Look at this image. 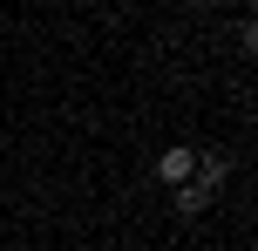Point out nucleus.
Instances as JSON below:
<instances>
[{
    "label": "nucleus",
    "instance_id": "f257e3e1",
    "mask_svg": "<svg viewBox=\"0 0 258 251\" xmlns=\"http://www.w3.org/2000/svg\"><path fill=\"white\" fill-rule=\"evenodd\" d=\"M156 177H163V184H190V177H197V149H163V163H156Z\"/></svg>",
    "mask_w": 258,
    "mask_h": 251
},
{
    "label": "nucleus",
    "instance_id": "f03ea898",
    "mask_svg": "<svg viewBox=\"0 0 258 251\" xmlns=\"http://www.w3.org/2000/svg\"><path fill=\"white\" fill-rule=\"evenodd\" d=\"M204 204H211V190H204V184H177V211H183V217H197Z\"/></svg>",
    "mask_w": 258,
    "mask_h": 251
}]
</instances>
